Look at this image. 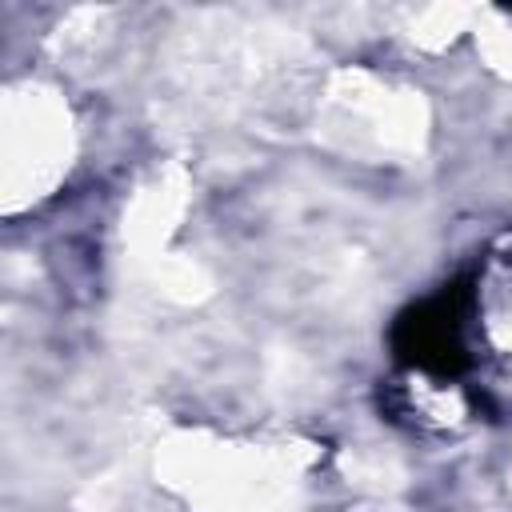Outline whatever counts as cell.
<instances>
[{
  "label": "cell",
  "mask_w": 512,
  "mask_h": 512,
  "mask_svg": "<svg viewBox=\"0 0 512 512\" xmlns=\"http://www.w3.org/2000/svg\"><path fill=\"white\" fill-rule=\"evenodd\" d=\"M468 312H472V292L460 284L408 308L392 328L396 356L436 376H452L468 368L472 360L468 356Z\"/></svg>",
  "instance_id": "6da1fadb"
}]
</instances>
